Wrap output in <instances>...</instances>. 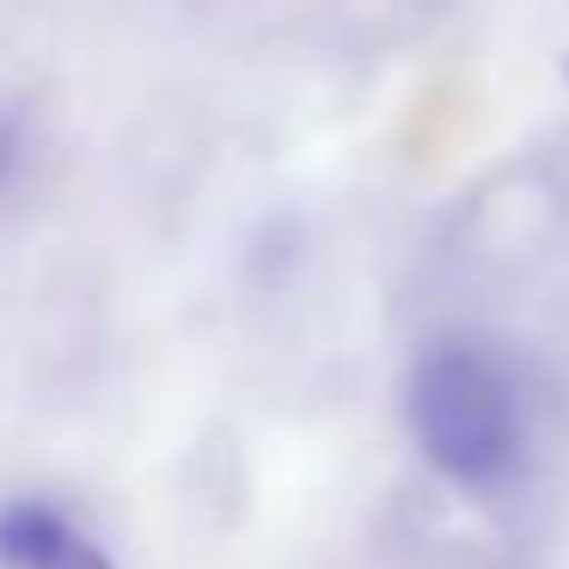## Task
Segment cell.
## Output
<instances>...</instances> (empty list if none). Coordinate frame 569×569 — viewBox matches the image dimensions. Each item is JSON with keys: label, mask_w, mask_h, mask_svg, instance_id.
<instances>
[{"label": "cell", "mask_w": 569, "mask_h": 569, "mask_svg": "<svg viewBox=\"0 0 569 569\" xmlns=\"http://www.w3.org/2000/svg\"><path fill=\"white\" fill-rule=\"evenodd\" d=\"M405 417L422 459L459 490H502L527 459V410L515 373L496 349L466 337H447L417 356Z\"/></svg>", "instance_id": "1"}, {"label": "cell", "mask_w": 569, "mask_h": 569, "mask_svg": "<svg viewBox=\"0 0 569 569\" xmlns=\"http://www.w3.org/2000/svg\"><path fill=\"white\" fill-rule=\"evenodd\" d=\"M0 569H117L87 532L68 527L50 502L0 508Z\"/></svg>", "instance_id": "2"}, {"label": "cell", "mask_w": 569, "mask_h": 569, "mask_svg": "<svg viewBox=\"0 0 569 569\" xmlns=\"http://www.w3.org/2000/svg\"><path fill=\"white\" fill-rule=\"evenodd\" d=\"M563 80H569V62H563Z\"/></svg>", "instance_id": "3"}]
</instances>
